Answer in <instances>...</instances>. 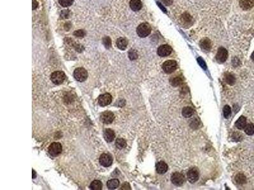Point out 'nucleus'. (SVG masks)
Instances as JSON below:
<instances>
[{
  "mask_svg": "<svg viewBox=\"0 0 254 190\" xmlns=\"http://www.w3.org/2000/svg\"><path fill=\"white\" fill-rule=\"evenodd\" d=\"M151 27L148 23L140 24L137 28V33L139 37H145L150 34Z\"/></svg>",
  "mask_w": 254,
  "mask_h": 190,
  "instance_id": "obj_1",
  "label": "nucleus"
},
{
  "mask_svg": "<svg viewBox=\"0 0 254 190\" xmlns=\"http://www.w3.org/2000/svg\"><path fill=\"white\" fill-rule=\"evenodd\" d=\"M66 79V74L63 71H55L52 74L50 79L55 85H59L63 83Z\"/></svg>",
  "mask_w": 254,
  "mask_h": 190,
  "instance_id": "obj_2",
  "label": "nucleus"
},
{
  "mask_svg": "<svg viewBox=\"0 0 254 190\" xmlns=\"http://www.w3.org/2000/svg\"><path fill=\"white\" fill-rule=\"evenodd\" d=\"M74 77L75 79L78 82H84L85 81L88 77L87 71L81 67L77 68L74 71Z\"/></svg>",
  "mask_w": 254,
  "mask_h": 190,
  "instance_id": "obj_3",
  "label": "nucleus"
},
{
  "mask_svg": "<svg viewBox=\"0 0 254 190\" xmlns=\"http://www.w3.org/2000/svg\"><path fill=\"white\" fill-rule=\"evenodd\" d=\"M177 67V64L176 61L170 60H167L163 63L162 65L163 70L167 74H171L176 70Z\"/></svg>",
  "mask_w": 254,
  "mask_h": 190,
  "instance_id": "obj_4",
  "label": "nucleus"
},
{
  "mask_svg": "<svg viewBox=\"0 0 254 190\" xmlns=\"http://www.w3.org/2000/svg\"><path fill=\"white\" fill-rule=\"evenodd\" d=\"M63 151V147L60 143L54 142L51 144L48 147V152L53 156L59 155Z\"/></svg>",
  "mask_w": 254,
  "mask_h": 190,
  "instance_id": "obj_5",
  "label": "nucleus"
},
{
  "mask_svg": "<svg viewBox=\"0 0 254 190\" xmlns=\"http://www.w3.org/2000/svg\"><path fill=\"white\" fill-rule=\"evenodd\" d=\"M115 119L114 114L110 111H105L100 115V120L105 124H109Z\"/></svg>",
  "mask_w": 254,
  "mask_h": 190,
  "instance_id": "obj_6",
  "label": "nucleus"
},
{
  "mask_svg": "<svg viewBox=\"0 0 254 190\" xmlns=\"http://www.w3.org/2000/svg\"><path fill=\"white\" fill-rule=\"evenodd\" d=\"M171 181L172 183L175 184V185L180 186L184 184L185 182V177L183 176V174H181V173L176 172L172 174V177H171Z\"/></svg>",
  "mask_w": 254,
  "mask_h": 190,
  "instance_id": "obj_7",
  "label": "nucleus"
},
{
  "mask_svg": "<svg viewBox=\"0 0 254 190\" xmlns=\"http://www.w3.org/2000/svg\"><path fill=\"white\" fill-rule=\"evenodd\" d=\"M99 162L101 165L105 167H109L112 164V156L108 153L102 154L99 159Z\"/></svg>",
  "mask_w": 254,
  "mask_h": 190,
  "instance_id": "obj_8",
  "label": "nucleus"
},
{
  "mask_svg": "<svg viewBox=\"0 0 254 190\" xmlns=\"http://www.w3.org/2000/svg\"><path fill=\"white\" fill-rule=\"evenodd\" d=\"M228 57V52L226 49L224 48H220L218 49L217 53L216 55V60L219 63H224L226 61Z\"/></svg>",
  "mask_w": 254,
  "mask_h": 190,
  "instance_id": "obj_9",
  "label": "nucleus"
},
{
  "mask_svg": "<svg viewBox=\"0 0 254 190\" xmlns=\"http://www.w3.org/2000/svg\"><path fill=\"white\" fill-rule=\"evenodd\" d=\"M112 96L109 93H105L99 96L98 99V102L101 107H106L109 105L112 102Z\"/></svg>",
  "mask_w": 254,
  "mask_h": 190,
  "instance_id": "obj_10",
  "label": "nucleus"
},
{
  "mask_svg": "<svg viewBox=\"0 0 254 190\" xmlns=\"http://www.w3.org/2000/svg\"><path fill=\"white\" fill-rule=\"evenodd\" d=\"M172 52V48L168 44H163L158 49V54L161 57H167L170 55Z\"/></svg>",
  "mask_w": 254,
  "mask_h": 190,
  "instance_id": "obj_11",
  "label": "nucleus"
},
{
  "mask_svg": "<svg viewBox=\"0 0 254 190\" xmlns=\"http://www.w3.org/2000/svg\"><path fill=\"white\" fill-rule=\"evenodd\" d=\"M187 176H188V180L190 183H194L198 180V179H199L198 171L195 169H190L188 172Z\"/></svg>",
  "mask_w": 254,
  "mask_h": 190,
  "instance_id": "obj_12",
  "label": "nucleus"
},
{
  "mask_svg": "<svg viewBox=\"0 0 254 190\" xmlns=\"http://www.w3.org/2000/svg\"><path fill=\"white\" fill-rule=\"evenodd\" d=\"M104 138L108 143H111L114 140L115 138V133L111 129H106L104 131Z\"/></svg>",
  "mask_w": 254,
  "mask_h": 190,
  "instance_id": "obj_13",
  "label": "nucleus"
},
{
  "mask_svg": "<svg viewBox=\"0 0 254 190\" xmlns=\"http://www.w3.org/2000/svg\"><path fill=\"white\" fill-rule=\"evenodd\" d=\"M240 5L243 10H250L254 6V0H240Z\"/></svg>",
  "mask_w": 254,
  "mask_h": 190,
  "instance_id": "obj_14",
  "label": "nucleus"
},
{
  "mask_svg": "<svg viewBox=\"0 0 254 190\" xmlns=\"http://www.w3.org/2000/svg\"><path fill=\"white\" fill-rule=\"evenodd\" d=\"M156 168L158 173L160 174H163L168 171V165L164 162L161 161L156 164Z\"/></svg>",
  "mask_w": 254,
  "mask_h": 190,
  "instance_id": "obj_15",
  "label": "nucleus"
},
{
  "mask_svg": "<svg viewBox=\"0 0 254 190\" xmlns=\"http://www.w3.org/2000/svg\"><path fill=\"white\" fill-rule=\"evenodd\" d=\"M130 7L132 10L137 12L142 8V4L140 0H131L130 2Z\"/></svg>",
  "mask_w": 254,
  "mask_h": 190,
  "instance_id": "obj_16",
  "label": "nucleus"
},
{
  "mask_svg": "<svg viewBox=\"0 0 254 190\" xmlns=\"http://www.w3.org/2000/svg\"><path fill=\"white\" fill-rule=\"evenodd\" d=\"M235 125L238 129H244L246 125V119L243 116H241L236 122Z\"/></svg>",
  "mask_w": 254,
  "mask_h": 190,
  "instance_id": "obj_17",
  "label": "nucleus"
},
{
  "mask_svg": "<svg viewBox=\"0 0 254 190\" xmlns=\"http://www.w3.org/2000/svg\"><path fill=\"white\" fill-rule=\"evenodd\" d=\"M116 45H117V47L119 48L120 49L125 50V49H126V48L127 47L128 42L125 38L120 37L117 40Z\"/></svg>",
  "mask_w": 254,
  "mask_h": 190,
  "instance_id": "obj_18",
  "label": "nucleus"
},
{
  "mask_svg": "<svg viewBox=\"0 0 254 190\" xmlns=\"http://www.w3.org/2000/svg\"><path fill=\"white\" fill-rule=\"evenodd\" d=\"M200 45L203 49L208 51V50H210L211 48V42L208 38L203 39L200 41Z\"/></svg>",
  "mask_w": 254,
  "mask_h": 190,
  "instance_id": "obj_19",
  "label": "nucleus"
},
{
  "mask_svg": "<svg viewBox=\"0 0 254 190\" xmlns=\"http://www.w3.org/2000/svg\"><path fill=\"white\" fill-rule=\"evenodd\" d=\"M120 185V181L117 179H112L110 180L107 183V186L109 189H116Z\"/></svg>",
  "mask_w": 254,
  "mask_h": 190,
  "instance_id": "obj_20",
  "label": "nucleus"
},
{
  "mask_svg": "<svg viewBox=\"0 0 254 190\" xmlns=\"http://www.w3.org/2000/svg\"><path fill=\"white\" fill-rule=\"evenodd\" d=\"M90 188L92 190H101L103 189V183L100 181L95 180L90 184Z\"/></svg>",
  "mask_w": 254,
  "mask_h": 190,
  "instance_id": "obj_21",
  "label": "nucleus"
},
{
  "mask_svg": "<svg viewBox=\"0 0 254 190\" xmlns=\"http://www.w3.org/2000/svg\"><path fill=\"white\" fill-rule=\"evenodd\" d=\"M182 115L184 117H185V118H189V117H191L192 115H193L194 110L191 107H184L182 109Z\"/></svg>",
  "mask_w": 254,
  "mask_h": 190,
  "instance_id": "obj_22",
  "label": "nucleus"
},
{
  "mask_svg": "<svg viewBox=\"0 0 254 190\" xmlns=\"http://www.w3.org/2000/svg\"><path fill=\"white\" fill-rule=\"evenodd\" d=\"M116 147L118 149H123L127 147V142L124 139L122 138H118L116 140Z\"/></svg>",
  "mask_w": 254,
  "mask_h": 190,
  "instance_id": "obj_23",
  "label": "nucleus"
},
{
  "mask_svg": "<svg viewBox=\"0 0 254 190\" xmlns=\"http://www.w3.org/2000/svg\"><path fill=\"white\" fill-rule=\"evenodd\" d=\"M235 181L238 184H243L246 183V179L243 174H238L235 177Z\"/></svg>",
  "mask_w": 254,
  "mask_h": 190,
  "instance_id": "obj_24",
  "label": "nucleus"
},
{
  "mask_svg": "<svg viewBox=\"0 0 254 190\" xmlns=\"http://www.w3.org/2000/svg\"><path fill=\"white\" fill-rule=\"evenodd\" d=\"M245 129V132L246 135L251 136L254 134V125L252 124H248L246 125Z\"/></svg>",
  "mask_w": 254,
  "mask_h": 190,
  "instance_id": "obj_25",
  "label": "nucleus"
},
{
  "mask_svg": "<svg viewBox=\"0 0 254 190\" xmlns=\"http://www.w3.org/2000/svg\"><path fill=\"white\" fill-rule=\"evenodd\" d=\"M224 79L228 84L229 85H233L235 82V78L234 77L230 74H226L225 75Z\"/></svg>",
  "mask_w": 254,
  "mask_h": 190,
  "instance_id": "obj_26",
  "label": "nucleus"
},
{
  "mask_svg": "<svg viewBox=\"0 0 254 190\" xmlns=\"http://www.w3.org/2000/svg\"><path fill=\"white\" fill-rule=\"evenodd\" d=\"M73 0H59V3L63 7H68L73 3Z\"/></svg>",
  "mask_w": 254,
  "mask_h": 190,
  "instance_id": "obj_27",
  "label": "nucleus"
},
{
  "mask_svg": "<svg viewBox=\"0 0 254 190\" xmlns=\"http://www.w3.org/2000/svg\"><path fill=\"white\" fill-rule=\"evenodd\" d=\"M223 112H224V116L225 118L228 119L229 117L231 116V109L229 105H225L223 108Z\"/></svg>",
  "mask_w": 254,
  "mask_h": 190,
  "instance_id": "obj_28",
  "label": "nucleus"
},
{
  "mask_svg": "<svg viewBox=\"0 0 254 190\" xmlns=\"http://www.w3.org/2000/svg\"><path fill=\"white\" fill-rule=\"evenodd\" d=\"M182 80L180 77H175L171 80V84L173 86H178L182 83Z\"/></svg>",
  "mask_w": 254,
  "mask_h": 190,
  "instance_id": "obj_29",
  "label": "nucleus"
},
{
  "mask_svg": "<svg viewBox=\"0 0 254 190\" xmlns=\"http://www.w3.org/2000/svg\"><path fill=\"white\" fill-rule=\"evenodd\" d=\"M128 57H129L130 59L133 60H135V59L137 58L138 55H137V52L135 51V50L131 49L130 51L128 52Z\"/></svg>",
  "mask_w": 254,
  "mask_h": 190,
  "instance_id": "obj_30",
  "label": "nucleus"
},
{
  "mask_svg": "<svg viewBox=\"0 0 254 190\" xmlns=\"http://www.w3.org/2000/svg\"><path fill=\"white\" fill-rule=\"evenodd\" d=\"M74 35L76 37H83L84 35H85V32H84L83 30H78V31H76L74 32Z\"/></svg>",
  "mask_w": 254,
  "mask_h": 190,
  "instance_id": "obj_31",
  "label": "nucleus"
},
{
  "mask_svg": "<svg viewBox=\"0 0 254 190\" xmlns=\"http://www.w3.org/2000/svg\"><path fill=\"white\" fill-rule=\"evenodd\" d=\"M103 43L106 48H109L111 45V40L109 37H105L103 40Z\"/></svg>",
  "mask_w": 254,
  "mask_h": 190,
  "instance_id": "obj_32",
  "label": "nucleus"
},
{
  "mask_svg": "<svg viewBox=\"0 0 254 190\" xmlns=\"http://www.w3.org/2000/svg\"><path fill=\"white\" fill-rule=\"evenodd\" d=\"M160 1L166 6H169L172 4L173 0H160Z\"/></svg>",
  "mask_w": 254,
  "mask_h": 190,
  "instance_id": "obj_33",
  "label": "nucleus"
},
{
  "mask_svg": "<svg viewBox=\"0 0 254 190\" xmlns=\"http://www.w3.org/2000/svg\"><path fill=\"white\" fill-rule=\"evenodd\" d=\"M197 60H198V63L201 66V67H203V69H206V64L204 62V61H203L201 58H198Z\"/></svg>",
  "mask_w": 254,
  "mask_h": 190,
  "instance_id": "obj_34",
  "label": "nucleus"
},
{
  "mask_svg": "<svg viewBox=\"0 0 254 190\" xmlns=\"http://www.w3.org/2000/svg\"><path fill=\"white\" fill-rule=\"evenodd\" d=\"M121 189H130V186L129 184L128 183H124L122 186H121Z\"/></svg>",
  "mask_w": 254,
  "mask_h": 190,
  "instance_id": "obj_35",
  "label": "nucleus"
},
{
  "mask_svg": "<svg viewBox=\"0 0 254 190\" xmlns=\"http://www.w3.org/2000/svg\"><path fill=\"white\" fill-rule=\"evenodd\" d=\"M36 175H35V171L32 169V178L35 179L36 177Z\"/></svg>",
  "mask_w": 254,
  "mask_h": 190,
  "instance_id": "obj_36",
  "label": "nucleus"
},
{
  "mask_svg": "<svg viewBox=\"0 0 254 190\" xmlns=\"http://www.w3.org/2000/svg\"><path fill=\"white\" fill-rule=\"evenodd\" d=\"M251 58H252V60L254 61V52L252 53V55H251Z\"/></svg>",
  "mask_w": 254,
  "mask_h": 190,
  "instance_id": "obj_37",
  "label": "nucleus"
}]
</instances>
